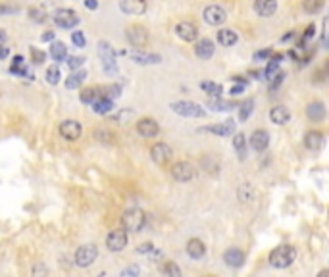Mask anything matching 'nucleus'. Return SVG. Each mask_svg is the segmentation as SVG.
I'll return each mask as SVG.
<instances>
[{
  "instance_id": "f257e3e1",
  "label": "nucleus",
  "mask_w": 329,
  "mask_h": 277,
  "mask_svg": "<svg viewBox=\"0 0 329 277\" xmlns=\"http://www.w3.org/2000/svg\"><path fill=\"white\" fill-rule=\"evenodd\" d=\"M295 258H297V250L293 249L291 245H281V247L270 252V266L277 269L289 268L291 264L295 262Z\"/></svg>"
},
{
  "instance_id": "f03ea898",
  "label": "nucleus",
  "mask_w": 329,
  "mask_h": 277,
  "mask_svg": "<svg viewBox=\"0 0 329 277\" xmlns=\"http://www.w3.org/2000/svg\"><path fill=\"white\" fill-rule=\"evenodd\" d=\"M146 223V214L139 208H131V210L124 212L121 216V225L127 233H139V231L145 227Z\"/></svg>"
},
{
  "instance_id": "7ed1b4c3",
  "label": "nucleus",
  "mask_w": 329,
  "mask_h": 277,
  "mask_svg": "<svg viewBox=\"0 0 329 277\" xmlns=\"http://www.w3.org/2000/svg\"><path fill=\"white\" fill-rule=\"evenodd\" d=\"M98 56L102 60L104 71L110 73V75H114L117 71V66H116V52H114L112 45L106 43V41H100V43H98Z\"/></svg>"
},
{
  "instance_id": "20e7f679",
  "label": "nucleus",
  "mask_w": 329,
  "mask_h": 277,
  "mask_svg": "<svg viewBox=\"0 0 329 277\" xmlns=\"http://www.w3.org/2000/svg\"><path fill=\"white\" fill-rule=\"evenodd\" d=\"M97 258H98L97 245H83L73 254V262H75V266H79V268H89Z\"/></svg>"
},
{
  "instance_id": "39448f33",
  "label": "nucleus",
  "mask_w": 329,
  "mask_h": 277,
  "mask_svg": "<svg viewBox=\"0 0 329 277\" xmlns=\"http://www.w3.org/2000/svg\"><path fill=\"white\" fill-rule=\"evenodd\" d=\"M172 110L175 114L183 115V117H204L206 115V110H204L200 104L196 102H191V100H179V102H174L172 104Z\"/></svg>"
},
{
  "instance_id": "423d86ee",
  "label": "nucleus",
  "mask_w": 329,
  "mask_h": 277,
  "mask_svg": "<svg viewBox=\"0 0 329 277\" xmlns=\"http://www.w3.org/2000/svg\"><path fill=\"white\" fill-rule=\"evenodd\" d=\"M54 23L62 29H73L79 23V16L71 8H60L54 12Z\"/></svg>"
},
{
  "instance_id": "0eeeda50",
  "label": "nucleus",
  "mask_w": 329,
  "mask_h": 277,
  "mask_svg": "<svg viewBox=\"0 0 329 277\" xmlns=\"http://www.w3.org/2000/svg\"><path fill=\"white\" fill-rule=\"evenodd\" d=\"M126 37L137 50H141V48L146 47V43H148V31H146L143 25H129V27L126 29Z\"/></svg>"
},
{
  "instance_id": "6e6552de",
  "label": "nucleus",
  "mask_w": 329,
  "mask_h": 277,
  "mask_svg": "<svg viewBox=\"0 0 329 277\" xmlns=\"http://www.w3.org/2000/svg\"><path fill=\"white\" fill-rule=\"evenodd\" d=\"M127 231L126 229H116L110 231L106 237V247L112 252H121L127 247Z\"/></svg>"
},
{
  "instance_id": "1a4fd4ad",
  "label": "nucleus",
  "mask_w": 329,
  "mask_h": 277,
  "mask_svg": "<svg viewBox=\"0 0 329 277\" xmlns=\"http://www.w3.org/2000/svg\"><path fill=\"white\" fill-rule=\"evenodd\" d=\"M172 175H174L175 181L187 183L191 181V179H194L196 172H194V168L189 162H175L172 166Z\"/></svg>"
},
{
  "instance_id": "9d476101",
  "label": "nucleus",
  "mask_w": 329,
  "mask_h": 277,
  "mask_svg": "<svg viewBox=\"0 0 329 277\" xmlns=\"http://www.w3.org/2000/svg\"><path fill=\"white\" fill-rule=\"evenodd\" d=\"M202 18L208 25H222L223 21L227 19V14H225V10H223L222 6L212 4V6H206V8H204Z\"/></svg>"
},
{
  "instance_id": "9b49d317",
  "label": "nucleus",
  "mask_w": 329,
  "mask_h": 277,
  "mask_svg": "<svg viewBox=\"0 0 329 277\" xmlns=\"http://www.w3.org/2000/svg\"><path fill=\"white\" fill-rule=\"evenodd\" d=\"M137 131H139L141 137H145V139H154L156 135L160 133V125L152 117H141L137 122Z\"/></svg>"
},
{
  "instance_id": "f8f14e48",
  "label": "nucleus",
  "mask_w": 329,
  "mask_h": 277,
  "mask_svg": "<svg viewBox=\"0 0 329 277\" xmlns=\"http://www.w3.org/2000/svg\"><path fill=\"white\" fill-rule=\"evenodd\" d=\"M81 133H83V127L75 120H66V122H62V125H60V135L66 141L73 143V141H77L79 137H81Z\"/></svg>"
},
{
  "instance_id": "ddd939ff",
  "label": "nucleus",
  "mask_w": 329,
  "mask_h": 277,
  "mask_svg": "<svg viewBox=\"0 0 329 277\" xmlns=\"http://www.w3.org/2000/svg\"><path fill=\"white\" fill-rule=\"evenodd\" d=\"M175 35L181 38V41H185V43H193L198 37V29L191 21H179L175 25Z\"/></svg>"
},
{
  "instance_id": "4468645a",
  "label": "nucleus",
  "mask_w": 329,
  "mask_h": 277,
  "mask_svg": "<svg viewBox=\"0 0 329 277\" xmlns=\"http://www.w3.org/2000/svg\"><path fill=\"white\" fill-rule=\"evenodd\" d=\"M150 158H152V162L158 164V166H166V164L170 162V158H172V148H170L166 143H156L154 146L150 148Z\"/></svg>"
},
{
  "instance_id": "2eb2a0df",
  "label": "nucleus",
  "mask_w": 329,
  "mask_h": 277,
  "mask_svg": "<svg viewBox=\"0 0 329 277\" xmlns=\"http://www.w3.org/2000/svg\"><path fill=\"white\" fill-rule=\"evenodd\" d=\"M251 146L256 152H264L270 146V133L266 129H256L251 135Z\"/></svg>"
},
{
  "instance_id": "dca6fc26",
  "label": "nucleus",
  "mask_w": 329,
  "mask_h": 277,
  "mask_svg": "<svg viewBox=\"0 0 329 277\" xmlns=\"http://www.w3.org/2000/svg\"><path fill=\"white\" fill-rule=\"evenodd\" d=\"M254 12L260 18H271L277 12V0H254Z\"/></svg>"
},
{
  "instance_id": "f3484780",
  "label": "nucleus",
  "mask_w": 329,
  "mask_h": 277,
  "mask_svg": "<svg viewBox=\"0 0 329 277\" xmlns=\"http://www.w3.org/2000/svg\"><path fill=\"white\" fill-rule=\"evenodd\" d=\"M223 262L229 266V268H241L244 264V252L239 250L237 247H231L223 252Z\"/></svg>"
},
{
  "instance_id": "a211bd4d",
  "label": "nucleus",
  "mask_w": 329,
  "mask_h": 277,
  "mask_svg": "<svg viewBox=\"0 0 329 277\" xmlns=\"http://www.w3.org/2000/svg\"><path fill=\"white\" fill-rule=\"evenodd\" d=\"M119 8L131 16H141L146 12V0H119Z\"/></svg>"
},
{
  "instance_id": "6ab92c4d",
  "label": "nucleus",
  "mask_w": 329,
  "mask_h": 277,
  "mask_svg": "<svg viewBox=\"0 0 329 277\" xmlns=\"http://www.w3.org/2000/svg\"><path fill=\"white\" fill-rule=\"evenodd\" d=\"M214 50H216V47H214V43L210 41V38H200V41L194 45V54L200 58V60H208V58H212Z\"/></svg>"
},
{
  "instance_id": "aec40b11",
  "label": "nucleus",
  "mask_w": 329,
  "mask_h": 277,
  "mask_svg": "<svg viewBox=\"0 0 329 277\" xmlns=\"http://www.w3.org/2000/svg\"><path fill=\"white\" fill-rule=\"evenodd\" d=\"M306 115H308L310 122H321L323 117H325V104L323 102H319V100H314V102H310L306 106Z\"/></svg>"
},
{
  "instance_id": "412c9836",
  "label": "nucleus",
  "mask_w": 329,
  "mask_h": 277,
  "mask_svg": "<svg viewBox=\"0 0 329 277\" xmlns=\"http://www.w3.org/2000/svg\"><path fill=\"white\" fill-rule=\"evenodd\" d=\"M304 146L308 148V150H312V152H316V150H319L321 146H323V133L321 131H308V133L304 135Z\"/></svg>"
},
{
  "instance_id": "4be33fe9",
  "label": "nucleus",
  "mask_w": 329,
  "mask_h": 277,
  "mask_svg": "<svg viewBox=\"0 0 329 277\" xmlns=\"http://www.w3.org/2000/svg\"><path fill=\"white\" fill-rule=\"evenodd\" d=\"M270 120L275 125H285L291 120V112L287 106H275L270 110Z\"/></svg>"
},
{
  "instance_id": "5701e85b",
  "label": "nucleus",
  "mask_w": 329,
  "mask_h": 277,
  "mask_svg": "<svg viewBox=\"0 0 329 277\" xmlns=\"http://www.w3.org/2000/svg\"><path fill=\"white\" fill-rule=\"evenodd\" d=\"M204 131L214 133V135H220V137H227V135H231L233 131H235V122H233V120H227V122H222V124L204 127Z\"/></svg>"
},
{
  "instance_id": "b1692460",
  "label": "nucleus",
  "mask_w": 329,
  "mask_h": 277,
  "mask_svg": "<svg viewBox=\"0 0 329 277\" xmlns=\"http://www.w3.org/2000/svg\"><path fill=\"white\" fill-rule=\"evenodd\" d=\"M79 96H81V102L93 106L98 98H104V93H102V87H89V89H83Z\"/></svg>"
},
{
  "instance_id": "393cba45",
  "label": "nucleus",
  "mask_w": 329,
  "mask_h": 277,
  "mask_svg": "<svg viewBox=\"0 0 329 277\" xmlns=\"http://www.w3.org/2000/svg\"><path fill=\"white\" fill-rule=\"evenodd\" d=\"M131 60H133L135 64H141V66H148V64H158V62H162V58L158 56V54H146L143 50H133V52H131Z\"/></svg>"
},
{
  "instance_id": "a878e982",
  "label": "nucleus",
  "mask_w": 329,
  "mask_h": 277,
  "mask_svg": "<svg viewBox=\"0 0 329 277\" xmlns=\"http://www.w3.org/2000/svg\"><path fill=\"white\" fill-rule=\"evenodd\" d=\"M187 254H189L193 260L204 258V254H206V247H204L202 241L200 239H189V243H187Z\"/></svg>"
},
{
  "instance_id": "bb28decb",
  "label": "nucleus",
  "mask_w": 329,
  "mask_h": 277,
  "mask_svg": "<svg viewBox=\"0 0 329 277\" xmlns=\"http://www.w3.org/2000/svg\"><path fill=\"white\" fill-rule=\"evenodd\" d=\"M50 56H52V60H56V62L68 60V47L62 41H54L50 45Z\"/></svg>"
},
{
  "instance_id": "cd10ccee",
  "label": "nucleus",
  "mask_w": 329,
  "mask_h": 277,
  "mask_svg": "<svg viewBox=\"0 0 329 277\" xmlns=\"http://www.w3.org/2000/svg\"><path fill=\"white\" fill-rule=\"evenodd\" d=\"M237 106V102H231V100H223V98H210L208 100V108L214 110V112H229Z\"/></svg>"
},
{
  "instance_id": "c85d7f7f",
  "label": "nucleus",
  "mask_w": 329,
  "mask_h": 277,
  "mask_svg": "<svg viewBox=\"0 0 329 277\" xmlns=\"http://www.w3.org/2000/svg\"><path fill=\"white\" fill-rule=\"evenodd\" d=\"M237 196H239V201L241 202L249 204V202H254V199H256V191H254V187H252L251 183H242L241 187L237 189Z\"/></svg>"
},
{
  "instance_id": "c756f323",
  "label": "nucleus",
  "mask_w": 329,
  "mask_h": 277,
  "mask_svg": "<svg viewBox=\"0 0 329 277\" xmlns=\"http://www.w3.org/2000/svg\"><path fill=\"white\" fill-rule=\"evenodd\" d=\"M237 41H239V37H237V33L233 29H222V31H218V43L222 47H233Z\"/></svg>"
},
{
  "instance_id": "7c9ffc66",
  "label": "nucleus",
  "mask_w": 329,
  "mask_h": 277,
  "mask_svg": "<svg viewBox=\"0 0 329 277\" xmlns=\"http://www.w3.org/2000/svg\"><path fill=\"white\" fill-rule=\"evenodd\" d=\"M112 110H114V100H110V98H98L93 104V112L98 115H108Z\"/></svg>"
},
{
  "instance_id": "2f4dec72",
  "label": "nucleus",
  "mask_w": 329,
  "mask_h": 277,
  "mask_svg": "<svg viewBox=\"0 0 329 277\" xmlns=\"http://www.w3.org/2000/svg\"><path fill=\"white\" fill-rule=\"evenodd\" d=\"M200 89H202L206 95H210L212 98H220L223 93V87L220 83H214V81H202L200 83Z\"/></svg>"
},
{
  "instance_id": "473e14b6",
  "label": "nucleus",
  "mask_w": 329,
  "mask_h": 277,
  "mask_svg": "<svg viewBox=\"0 0 329 277\" xmlns=\"http://www.w3.org/2000/svg\"><path fill=\"white\" fill-rule=\"evenodd\" d=\"M85 77H87V73L81 71V69L73 71L71 75L66 77V89H77V87H81V83L85 81Z\"/></svg>"
},
{
  "instance_id": "72a5a7b5",
  "label": "nucleus",
  "mask_w": 329,
  "mask_h": 277,
  "mask_svg": "<svg viewBox=\"0 0 329 277\" xmlns=\"http://www.w3.org/2000/svg\"><path fill=\"white\" fill-rule=\"evenodd\" d=\"M233 148L237 150V154H239L241 160L246 158V137H244L242 133L235 135V139H233Z\"/></svg>"
},
{
  "instance_id": "f704fd0d",
  "label": "nucleus",
  "mask_w": 329,
  "mask_h": 277,
  "mask_svg": "<svg viewBox=\"0 0 329 277\" xmlns=\"http://www.w3.org/2000/svg\"><path fill=\"white\" fill-rule=\"evenodd\" d=\"M252 110H254V100H252V98L241 102V104H239V120H241V122H246L249 115L252 114Z\"/></svg>"
},
{
  "instance_id": "c9c22d12",
  "label": "nucleus",
  "mask_w": 329,
  "mask_h": 277,
  "mask_svg": "<svg viewBox=\"0 0 329 277\" xmlns=\"http://www.w3.org/2000/svg\"><path fill=\"white\" fill-rule=\"evenodd\" d=\"M29 19H33L35 23H43V21H47V10L43 8V6H31Z\"/></svg>"
},
{
  "instance_id": "e433bc0d",
  "label": "nucleus",
  "mask_w": 329,
  "mask_h": 277,
  "mask_svg": "<svg viewBox=\"0 0 329 277\" xmlns=\"http://www.w3.org/2000/svg\"><path fill=\"white\" fill-rule=\"evenodd\" d=\"M162 271H164L166 277H181V269H179V266H177L175 262H172V260L164 262V266H162Z\"/></svg>"
},
{
  "instance_id": "4c0bfd02",
  "label": "nucleus",
  "mask_w": 329,
  "mask_h": 277,
  "mask_svg": "<svg viewBox=\"0 0 329 277\" xmlns=\"http://www.w3.org/2000/svg\"><path fill=\"white\" fill-rule=\"evenodd\" d=\"M60 77H62V73H60V67L58 66L47 67V81H49L50 85H58Z\"/></svg>"
},
{
  "instance_id": "58836bf2",
  "label": "nucleus",
  "mask_w": 329,
  "mask_h": 277,
  "mask_svg": "<svg viewBox=\"0 0 329 277\" xmlns=\"http://www.w3.org/2000/svg\"><path fill=\"white\" fill-rule=\"evenodd\" d=\"M323 6V0H302V8L306 10L308 14H316Z\"/></svg>"
},
{
  "instance_id": "ea45409f",
  "label": "nucleus",
  "mask_w": 329,
  "mask_h": 277,
  "mask_svg": "<svg viewBox=\"0 0 329 277\" xmlns=\"http://www.w3.org/2000/svg\"><path fill=\"white\" fill-rule=\"evenodd\" d=\"M47 273H49L47 264H43V262H35L33 264V268H31V275L33 277H47Z\"/></svg>"
},
{
  "instance_id": "a19ab883",
  "label": "nucleus",
  "mask_w": 329,
  "mask_h": 277,
  "mask_svg": "<svg viewBox=\"0 0 329 277\" xmlns=\"http://www.w3.org/2000/svg\"><path fill=\"white\" fill-rule=\"evenodd\" d=\"M95 137H97L100 143H114V133H110L108 129H97L95 131Z\"/></svg>"
},
{
  "instance_id": "79ce46f5",
  "label": "nucleus",
  "mask_w": 329,
  "mask_h": 277,
  "mask_svg": "<svg viewBox=\"0 0 329 277\" xmlns=\"http://www.w3.org/2000/svg\"><path fill=\"white\" fill-rule=\"evenodd\" d=\"M139 273H141V268L137 264H131L119 271V277H139Z\"/></svg>"
},
{
  "instance_id": "37998d69",
  "label": "nucleus",
  "mask_w": 329,
  "mask_h": 277,
  "mask_svg": "<svg viewBox=\"0 0 329 277\" xmlns=\"http://www.w3.org/2000/svg\"><path fill=\"white\" fill-rule=\"evenodd\" d=\"M83 62H85V58L83 56H69L68 58V66L71 71H75V69H79V67L83 66Z\"/></svg>"
},
{
  "instance_id": "c03bdc74",
  "label": "nucleus",
  "mask_w": 329,
  "mask_h": 277,
  "mask_svg": "<svg viewBox=\"0 0 329 277\" xmlns=\"http://www.w3.org/2000/svg\"><path fill=\"white\" fill-rule=\"evenodd\" d=\"M71 43L79 48L85 47V35H83V31H73L71 33Z\"/></svg>"
},
{
  "instance_id": "a18cd8bd",
  "label": "nucleus",
  "mask_w": 329,
  "mask_h": 277,
  "mask_svg": "<svg viewBox=\"0 0 329 277\" xmlns=\"http://www.w3.org/2000/svg\"><path fill=\"white\" fill-rule=\"evenodd\" d=\"M31 62L33 64H43L45 62V58H47V54L45 52H40V50H37V48H31Z\"/></svg>"
},
{
  "instance_id": "49530a36",
  "label": "nucleus",
  "mask_w": 329,
  "mask_h": 277,
  "mask_svg": "<svg viewBox=\"0 0 329 277\" xmlns=\"http://www.w3.org/2000/svg\"><path fill=\"white\" fill-rule=\"evenodd\" d=\"M20 6L16 4H0V16H8V14H16Z\"/></svg>"
},
{
  "instance_id": "de8ad7c7",
  "label": "nucleus",
  "mask_w": 329,
  "mask_h": 277,
  "mask_svg": "<svg viewBox=\"0 0 329 277\" xmlns=\"http://www.w3.org/2000/svg\"><path fill=\"white\" fill-rule=\"evenodd\" d=\"M137 252L139 254H148V252H154V245L152 243H143L137 247Z\"/></svg>"
},
{
  "instance_id": "09e8293b",
  "label": "nucleus",
  "mask_w": 329,
  "mask_h": 277,
  "mask_svg": "<svg viewBox=\"0 0 329 277\" xmlns=\"http://www.w3.org/2000/svg\"><path fill=\"white\" fill-rule=\"evenodd\" d=\"M283 79H285V75H283V73L273 75V77H271V87H273V89H277V87L281 85V81H283Z\"/></svg>"
},
{
  "instance_id": "8fccbe9b",
  "label": "nucleus",
  "mask_w": 329,
  "mask_h": 277,
  "mask_svg": "<svg viewBox=\"0 0 329 277\" xmlns=\"http://www.w3.org/2000/svg\"><path fill=\"white\" fill-rule=\"evenodd\" d=\"M14 67H25V58L21 56V54H18V56L14 58V64H12Z\"/></svg>"
},
{
  "instance_id": "3c124183",
  "label": "nucleus",
  "mask_w": 329,
  "mask_h": 277,
  "mask_svg": "<svg viewBox=\"0 0 329 277\" xmlns=\"http://www.w3.org/2000/svg\"><path fill=\"white\" fill-rule=\"evenodd\" d=\"M314 31H316V25H308V29L304 31V35H302V41H306V38H310L312 35H314Z\"/></svg>"
},
{
  "instance_id": "603ef678",
  "label": "nucleus",
  "mask_w": 329,
  "mask_h": 277,
  "mask_svg": "<svg viewBox=\"0 0 329 277\" xmlns=\"http://www.w3.org/2000/svg\"><path fill=\"white\" fill-rule=\"evenodd\" d=\"M268 56H271L270 48H268V50H260V52H256V54H254V58H256V60H262V58H268Z\"/></svg>"
},
{
  "instance_id": "864d4df0",
  "label": "nucleus",
  "mask_w": 329,
  "mask_h": 277,
  "mask_svg": "<svg viewBox=\"0 0 329 277\" xmlns=\"http://www.w3.org/2000/svg\"><path fill=\"white\" fill-rule=\"evenodd\" d=\"M40 41H45V43H47V41H54V31H47V33H43V35H40Z\"/></svg>"
},
{
  "instance_id": "5fc2aeb1",
  "label": "nucleus",
  "mask_w": 329,
  "mask_h": 277,
  "mask_svg": "<svg viewBox=\"0 0 329 277\" xmlns=\"http://www.w3.org/2000/svg\"><path fill=\"white\" fill-rule=\"evenodd\" d=\"M85 6L89 10H97L98 8V0H85Z\"/></svg>"
},
{
  "instance_id": "6e6d98bb",
  "label": "nucleus",
  "mask_w": 329,
  "mask_h": 277,
  "mask_svg": "<svg viewBox=\"0 0 329 277\" xmlns=\"http://www.w3.org/2000/svg\"><path fill=\"white\" fill-rule=\"evenodd\" d=\"M242 91H244V85H242V83H241V85H235L231 89V95H241Z\"/></svg>"
},
{
  "instance_id": "4d7b16f0",
  "label": "nucleus",
  "mask_w": 329,
  "mask_h": 277,
  "mask_svg": "<svg viewBox=\"0 0 329 277\" xmlns=\"http://www.w3.org/2000/svg\"><path fill=\"white\" fill-rule=\"evenodd\" d=\"M8 56V47H0V58Z\"/></svg>"
},
{
  "instance_id": "13d9d810",
  "label": "nucleus",
  "mask_w": 329,
  "mask_h": 277,
  "mask_svg": "<svg viewBox=\"0 0 329 277\" xmlns=\"http://www.w3.org/2000/svg\"><path fill=\"white\" fill-rule=\"evenodd\" d=\"M323 47L329 48V33H325V35H323Z\"/></svg>"
},
{
  "instance_id": "bf43d9fd",
  "label": "nucleus",
  "mask_w": 329,
  "mask_h": 277,
  "mask_svg": "<svg viewBox=\"0 0 329 277\" xmlns=\"http://www.w3.org/2000/svg\"><path fill=\"white\" fill-rule=\"evenodd\" d=\"M318 277H329V269H321L318 273Z\"/></svg>"
},
{
  "instance_id": "052dcab7",
  "label": "nucleus",
  "mask_w": 329,
  "mask_h": 277,
  "mask_svg": "<svg viewBox=\"0 0 329 277\" xmlns=\"http://www.w3.org/2000/svg\"><path fill=\"white\" fill-rule=\"evenodd\" d=\"M323 73H325V75L329 77V60H327V62H325V67H323Z\"/></svg>"
},
{
  "instance_id": "680f3d73",
  "label": "nucleus",
  "mask_w": 329,
  "mask_h": 277,
  "mask_svg": "<svg viewBox=\"0 0 329 277\" xmlns=\"http://www.w3.org/2000/svg\"><path fill=\"white\" fill-rule=\"evenodd\" d=\"M4 38H6V35H4L2 31H0V43H4Z\"/></svg>"
},
{
  "instance_id": "e2e57ef3",
  "label": "nucleus",
  "mask_w": 329,
  "mask_h": 277,
  "mask_svg": "<svg viewBox=\"0 0 329 277\" xmlns=\"http://www.w3.org/2000/svg\"><path fill=\"white\" fill-rule=\"evenodd\" d=\"M202 277H216V275H202Z\"/></svg>"
},
{
  "instance_id": "0e129e2a",
  "label": "nucleus",
  "mask_w": 329,
  "mask_h": 277,
  "mask_svg": "<svg viewBox=\"0 0 329 277\" xmlns=\"http://www.w3.org/2000/svg\"><path fill=\"white\" fill-rule=\"evenodd\" d=\"M100 277H102V275H100Z\"/></svg>"
}]
</instances>
